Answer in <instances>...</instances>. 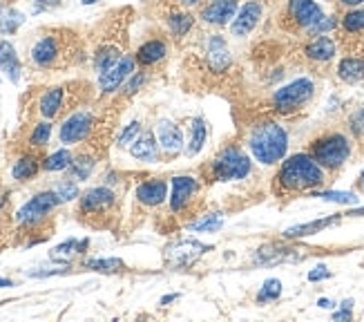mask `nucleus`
Listing matches in <instances>:
<instances>
[{"label":"nucleus","mask_w":364,"mask_h":322,"mask_svg":"<svg viewBox=\"0 0 364 322\" xmlns=\"http://www.w3.org/2000/svg\"><path fill=\"white\" fill-rule=\"evenodd\" d=\"M205 139H208V125H205L203 117H195L193 123H190V141L186 143V155L195 157L201 152Z\"/></svg>","instance_id":"c85d7f7f"},{"label":"nucleus","mask_w":364,"mask_h":322,"mask_svg":"<svg viewBox=\"0 0 364 322\" xmlns=\"http://www.w3.org/2000/svg\"><path fill=\"white\" fill-rule=\"evenodd\" d=\"M83 266L90 269V271H97V273H119V271L125 269V264L119 260V257H105V260H101V257H94V260H85Z\"/></svg>","instance_id":"c9c22d12"},{"label":"nucleus","mask_w":364,"mask_h":322,"mask_svg":"<svg viewBox=\"0 0 364 322\" xmlns=\"http://www.w3.org/2000/svg\"><path fill=\"white\" fill-rule=\"evenodd\" d=\"M333 304H336V302H331V300H326V298H320V300H318V307H322V309H331Z\"/></svg>","instance_id":"603ef678"},{"label":"nucleus","mask_w":364,"mask_h":322,"mask_svg":"<svg viewBox=\"0 0 364 322\" xmlns=\"http://www.w3.org/2000/svg\"><path fill=\"white\" fill-rule=\"evenodd\" d=\"M342 309H353V300H344L342 304H340Z\"/></svg>","instance_id":"6e6d98bb"},{"label":"nucleus","mask_w":364,"mask_h":322,"mask_svg":"<svg viewBox=\"0 0 364 322\" xmlns=\"http://www.w3.org/2000/svg\"><path fill=\"white\" fill-rule=\"evenodd\" d=\"M134 197L141 206L146 208H156L168 199V182L166 180H146L141 182L134 190Z\"/></svg>","instance_id":"f3484780"},{"label":"nucleus","mask_w":364,"mask_h":322,"mask_svg":"<svg viewBox=\"0 0 364 322\" xmlns=\"http://www.w3.org/2000/svg\"><path fill=\"white\" fill-rule=\"evenodd\" d=\"M56 195H58V199H60V204H65V202H74L76 197H81V190H78V184H76V180H63V182H58L54 188H52Z\"/></svg>","instance_id":"58836bf2"},{"label":"nucleus","mask_w":364,"mask_h":322,"mask_svg":"<svg viewBox=\"0 0 364 322\" xmlns=\"http://www.w3.org/2000/svg\"><path fill=\"white\" fill-rule=\"evenodd\" d=\"M344 217V213H338V215H331V217H324V219H315V222H309V224H299V227H291L284 231V237H306V235H315L320 233L328 227H333V224H338L340 219Z\"/></svg>","instance_id":"bb28decb"},{"label":"nucleus","mask_w":364,"mask_h":322,"mask_svg":"<svg viewBox=\"0 0 364 322\" xmlns=\"http://www.w3.org/2000/svg\"><path fill=\"white\" fill-rule=\"evenodd\" d=\"M125 54L121 52V47L114 45V43H105L101 47H97V52H94L92 56V66H94V72H107L112 66H117V63L123 58Z\"/></svg>","instance_id":"a878e982"},{"label":"nucleus","mask_w":364,"mask_h":322,"mask_svg":"<svg viewBox=\"0 0 364 322\" xmlns=\"http://www.w3.org/2000/svg\"><path fill=\"white\" fill-rule=\"evenodd\" d=\"M144 133V128H141V123L139 121H132V123H128L121 130V135L117 137V148H121V150H128L132 143L136 141V137Z\"/></svg>","instance_id":"4c0bfd02"},{"label":"nucleus","mask_w":364,"mask_h":322,"mask_svg":"<svg viewBox=\"0 0 364 322\" xmlns=\"http://www.w3.org/2000/svg\"><path fill=\"white\" fill-rule=\"evenodd\" d=\"M58 204H60V199L54 190H41L27 204H23L18 211H16V224L23 229H36L38 224H43L47 219V215H50Z\"/></svg>","instance_id":"0eeeda50"},{"label":"nucleus","mask_w":364,"mask_h":322,"mask_svg":"<svg viewBox=\"0 0 364 322\" xmlns=\"http://www.w3.org/2000/svg\"><path fill=\"white\" fill-rule=\"evenodd\" d=\"M94 128H97V117L90 110H76L60 123L58 139L65 146H74V143H83L92 137Z\"/></svg>","instance_id":"1a4fd4ad"},{"label":"nucleus","mask_w":364,"mask_h":322,"mask_svg":"<svg viewBox=\"0 0 364 322\" xmlns=\"http://www.w3.org/2000/svg\"><path fill=\"white\" fill-rule=\"evenodd\" d=\"M87 246H90V239H87V237H85V239L70 237V239L63 242V244H58V246H54V249L50 251V260H52V262H60V264H70L76 255L85 253Z\"/></svg>","instance_id":"393cba45"},{"label":"nucleus","mask_w":364,"mask_h":322,"mask_svg":"<svg viewBox=\"0 0 364 322\" xmlns=\"http://www.w3.org/2000/svg\"><path fill=\"white\" fill-rule=\"evenodd\" d=\"M340 29L344 34H362L364 31V9L362 7L346 9L344 16L340 19Z\"/></svg>","instance_id":"2f4dec72"},{"label":"nucleus","mask_w":364,"mask_h":322,"mask_svg":"<svg viewBox=\"0 0 364 322\" xmlns=\"http://www.w3.org/2000/svg\"><path fill=\"white\" fill-rule=\"evenodd\" d=\"M68 85H54L50 90H45L38 99V115L43 119H56L63 108L68 105Z\"/></svg>","instance_id":"a211bd4d"},{"label":"nucleus","mask_w":364,"mask_h":322,"mask_svg":"<svg viewBox=\"0 0 364 322\" xmlns=\"http://www.w3.org/2000/svg\"><path fill=\"white\" fill-rule=\"evenodd\" d=\"M237 11H240V0H213V3H208L201 9L199 19L205 25L224 27V25L232 23Z\"/></svg>","instance_id":"4468645a"},{"label":"nucleus","mask_w":364,"mask_h":322,"mask_svg":"<svg viewBox=\"0 0 364 322\" xmlns=\"http://www.w3.org/2000/svg\"><path fill=\"white\" fill-rule=\"evenodd\" d=\"M197 192H199V182H197V177L193 175H177V177H172V190H170V211L175 213V215H181L186 213L190 204L195 202L197 197Z\"/></svg>","instance_id":"9d476101"},{"label":"nucleus","mask_w":364,"mask_h":322,"mask_svg":"<svg viewBox=\"0 0 364 322\" xmlns=\"http://www.w3.org/2000/svg\"><path fill=\"white\" fill-rule=\"evenodd\" d=\"M159 148H161L159 146V139L154 137V133L144 130V133L136 137V141L132 143L128 150H130V155L136 161H144V164H154V161L159 159Z\"/></svg>","instance_id":"412c9836"},{"label":"nucleus","mask_w":364,"mask_h":322,"mask_svg":"<svg viewBox=\"0 0 364 322\" xmlns=\"http://www.w3.org/2000/svg\"><path fill=\"white\" fill-rule=\"evenodd\" d=\"M326 182V170L311 157V152H297L282 161L275 175V195L289 197L299 192H311Z\"/></svg>","instance_id":"f257e3e1"},{"label":"nucleus","mask_w":364,"mask_h":322,"mask_svg":"<svg viewBox=\"0 0 364 322\" xmlns=\"http://www.w3.org/2000/svg\"><path fill=\"white\" fill-rule=\"evenodd\" d=\"M74 155L68 148H60L56 152H52L50 157L43 159V170L45 172H60V170H68L72 164Z\"/></svg>","instance_id":"473e14b6"},{"label":"nucleus","mask_w":364,"mask_h":322,"mask_svg":"<svg viewBox=\"0 0 364 322\" xmlns=\"http://www.w3.org/2000/svg\"><path fill=\"white\" fill-rule=\"evenodd\" d=\"M355 186H358V188H360V190L364 192V172H362V175L358 177V182H355Z\"/></svg>","instance_id":"5fc2aeb1"},{"label":"nucleus","mask_w":364,"mask_h":322,"mask_svg":"<svg viewBox=\"0 0 364 322\" xmlns=\"http://www.w3.org/2000/svg\"><path fill=\"white\" fill-rule=\"evenodd\" d=\"M23 21L25 16L14 7H0V34H14L23 25Z\"/></svg>","instance_id":"72a5a7b5"},{"label":"nucleus","mask_w":364,"mask_h":322,"mask_svg":"<svg viewBox=\"0 0 364 322\" xmlns=\"http://www.w3.org/2000/svg\"><path fill=\"white\" fill-rule=\"evenodd\" d=\"M353 316H351V309H342V311H338V313H333V320H351Z\"/></svg>","instance_id":"09e8293b"},{"label":"nucleus","mask_w":364,"mask_h":322,"mask_svg":"<svg viewBox=\"0 0 364 322\" xmlns=\"http://www.w3.org/2000/svg\"><path fill=\"white\" fill-rule=\"evenodd\" d=\"M94 168H97V157L90 155V152H83V155H78V157L72 159L68 172L76 182H87L92 177V172H94Z\"/></svg>","instance_id":"c756f323"},{"label":"nucleus","mask_w":364,"mask_h":322,"mask_svg":"<svg viewBox=\"0 0 364 322\" xmlns=\"http://www.w3.org/2000/svg\"><path fill=\"white\" fill-rule=\"evenodd\" d=\"M248 150L262 166H275L289 152V133L277 121H262L248 135Z\"/></svg>","instance_id":"f03ea898"},{"label":"nucleus","mask_w":364,"mask_h":322,"mask_svg":"<svg viewBox=\"0 0 364 322\" xmlns=\"http://www.w3.org/2000/svg\"><path fill=\"white\" fill-rule=\"evenodd\" d=\"M338 3L346 9H353V7H362L364 5V0H338Z\"/></svg>","instance_id":"de8ad7c7"},{"label":"nucleus","mask_w":364,"mask_h":322,"mask_svg":"<svg viewBox=\"0 0 364 322\" xmlns=\"http://www.w3.org/2000/svg\"><path fill=\"white\" fill-rule=\"evenodd\" d=\"M156 139H159V146L166 155H179L186 148L183 133L175 121H159V125H156Z\"/></svg>","instance_id":"6ab92c4d"},{"label":"nucleus","mask_w":364,"mask_h":322,"mask_svg":"<svg viewBox=\"0 0 364 322\" xmlns=\"http://www.w3.org/2000/svg\"><path fill=\"white\" fill-rule=\"evenodd\" d=\"M205 251H210V246H205L195 239H183L168 249V262L175 269H186L190 264H195L197 257H201Z\"/></svg>","instance_id":"dca6fc26"},{"label":"nucleus","mask_w":364,"mask_h":322,"mask_svg":"<svg viewBox=\"0 0 364 322\" xmlns=\"http://www.w3.org/2000/svg\"><path fill=\"white\" fill-rule=\"evenodd\" d=\"M117 202H119L117 192L109 186H94L90 190H85L81 199H78V213H81L83 219L107 217L114 211Z\"/></svg>","instance_id":"6e6552de"},{"label":"nucleus","mask_w":364,"mask_h":322,"mask_svg":"<svg viewBox=\"0 0 364 322\" xmlns=\"http://www.w3.org/2000/svg\"><path fill=\"white\" fill-rule=\"evenodd\" d=\"M311 197H320L324 202H336V204H358V195L342 190H311Z\"/></svg>","instance_id":"e433bc0d"},{"label":"nucleus","mask_w":364,"mask_h":322,"mask_svg":"<svg viewBox=\"0 0 364 322\" xmlns=\"http://www.w3.org/2000/svg\"><path fill=\"white\" fill-rule=\"evenodd\" d=\"M7 286H14V282L9 278H0V289H7Z\"/></svg>","instance_id":"864d4df0"},{"label":"nucleus","mask_w":364,"mask_h":322,"mask_svg":"<svg viewBox=\"0 0 364 322\" xmlns=\"http://www.w3.org/2000/svg\"><path fill=\"white\" fill-rule=\"evenodd\" d=\"M94 3H101V0H81V5H94Z\"/></svg>","instance_id":"4d7b16f0"},{"label":"nucleus","mask_w":364,"mask_h":322,"mask_svg":"<svg viewBox=\"0 0 364 322\" xmlns=\"http://www.w3.org/2000/svg\"><path fill=\"white\" fill-rule=\"evenodd\" d=\"M336 54H338V43L331 36H326V34L313 36L304 45V56L311 63H320V66H324V63H328V61H333Z\"/></svg>","instance_id":"aec40b11"},{"label":"nucleus","mask_w":364,"mask_h":322,"mask_svg":"<svg viewBox=\"0 0 364 322\" xmlns=\"http://www.w3.org/2000/svg\"><path fill=\"white\" fill-rule=\"evenodd\" d=\"M262 14H264V5L259 0H248V3H244L232 19V27H230L232 36H248L250 31L259 25Z\"/></svg>","instance_id":"2eb2a0df"},{"label":"nucleus","mask_w":364,"mask_h":322,"mask_svg":"<svg viewBox=\"0 0 364 322\" xmlns=\"http://www.w3.org/2000/svg\"><path fill=\"white\" fill-rule=\"evenodd\" d=\"M336 27H340V21L336 19V16H322V19L309 29V34L320 36V34H326V31H333Z\"/></svg>","instance_id":"79ce46f5"},{"label":"nucleus","mask_w":364,"mask_h":322,"mask_svg":"<svg viewBox=\"0 0 364 322\" xmlns=\"http://www.w3.org/2000/svg\"><path fill=\"white\" fill-rule=\"evenodd\" d=\"M315 94V83L311 78L302 76V78H295L291 80L289 85L279 88L275 94H273V108L279 115H293V112L302 110Z\"/></svg>","instance_id":"423d86ee"},{"label":"nucleus","mask_w":364,"mask_h":322,"mask_svg":"<svg viewBox=\"0 0 364 322\" xmlns=\"http://www.w3.org/2000/svg\"><path fill=\"white\" fill-rule=\"evenodd\" d=\"M309 152L324 170H340L351 157V139L342 133H326L311 143Z\"/></svg>","instance_id":"20e7f679"},{"label":"nucleus","mask_w":364,"mask_h":322,"mask_svg":"<svg viewBox=\"0 0 364 322\" xmlns=\"http://www.w3.org/2000/svg\"><path fill=\"white\" fill-rule=\"evenodd\" d=\"M177 298H179V296H177V294H170V296H164V298H161V302H159V304H161V307H168V304H170V302H175V300H177Z\"/></svg>","instance_id":"3c124183"},{"label":"nucleus","mask_w":364,"mask_h":322,"mask_svg":"<svg viewBox=\"0 0 364 322\" xmlns=\"http://www.w3.org/2000/svg\"><path fill=\"white\" fill-rule=\"evenodd\" d=\"M144 83H146V74H144V72H134V74H132V76L123 83V94H125V96L136 94Z\"/></svg>","instance_id":"37998d69"},{"label":"nucleus","mask_w":364,"mask_h":322,"mask_svg":"<svg viewBox=\"0 0 364 322\" xmlns=\"http://www.w3.org/2000/svg\"><path fill=\"white\" fill-rule=\"evenodd\" d=\"M136 68V58L125 54L117 66H112L107 72L99 74V88L103 94H114L119 88H123V83L134 74Z\"/></svg>","instance_id":"ddd939ff"},{"label":"nucleus","mask_w":364,"mask_h":322,"mask_svg":"<svg viewBox=\"0 0 364 322\" xmlns=\"http://www.w3.org/2000/svg\"><path fill=\"white\" fill-rule=\"evenodd\" d=\"M326 278H331V273H328V269H326L324 264L315 266V269L309 273V280H311V282H320V280H326Z\"/></svg>","instance_id":"a18cd8bd"},{"label":"nucleus","mask_w":364,"mask_h":322,"mask_svg":"<svg viewBox=\"0 0 364 322\" xmlns=\"http://www.w3.org/2000/svg\"><path fill=\"white\" fill-rule=\"evenodd\" d=\"M52 139V123L50 119H43L34 125V130L29 133V146L31 148H45Z\"/></svg>","instance_id":"f704fd0d"},{"label":"nucleus","mask_w":364,"mask_h":322,"mask_svg":"<svg viewBox=\"0 0 364 322\" xmlns=\"http://www.w3.org/2000/svg\"><path fill=\"white\" fill-rule=\"evenodd\" d=\"M41 168H43V161L38 159V155H34V152H25V155H21L18 159L14 161L11 175H14V180H16V182L25 184V182H31V180H34V177L41 172Z\"/></svg>","instance_id":"b1692460"},{"label":"nucleus","mask_w":364,"mask_h":322,"mask_svg":"<svg viewBox=\"0 0 364 322\" xmlns=\"http://www.w3.org/2000/svg\"><path fill=\"white\" fill-rule=\"evenodd\" d=\"M349 128L358 139H364V108L355 110L349 117Z\"/></svg>","instance_id":"c03bdc74"},{"label":"nucleus","mask_w":364,"mask_h":322,"mask_svg":"<svg viewBox=\"0 0 364 322\" xmlns=\"http://www.w3.org/2000/svg\"><path fill=\"white\" fill-rule=\"evenodd\" d=\"M322 16L324 11L315 0H289L287 5V21L291 23L293 29L309 31Z\"/></svg>","instance_id":"9b49d317"},{"label":"nucleus","mask_w":364,"mask_h":322,"mask_svg":"<svg viewBox=\"0 0 364 322\" xmlns=\"http://www.w3.org/2000/svg\"><path fill=\"white\" fill-rule=\"evenodd\" d=\"M31 3L36 5V11H47V9H54L58 7L63 0H31Z\"/></svg>","instance_id":"49530a36"},{"label":"nucleus","mask_w":364,"mask_h":322,"mask_svg":"<svg viewBox=\"0 0 364 322\" xmlns=\"http://www.w3.org/2000/svg\"><path fill=\"white\" fill-rule=\"evenodd\" d=\"M221 227H224V215L221 213H213V215H205L201 222H195V224H190V229L193 231H199V233H217Z\"/></svg>","instance_id":"ea45409f"},{"label":"nucleus","mask_w":364,"mask_h":322,"mask_svg":"<svg viewBox=\"0 0 364 322\" xmlns=\"http://www.w3.org/2000/svg\"><path fill=\"white\" fill-rule=\"evenodd\" d=\"M74 34L65 29H54V31H45L43 36L36 38V43L31 45L29 50V61L31 66L38 70H56V68H65L70 66V61L76 56L72 38Z\"/></svg>","instance_id":"7ed1b4c3"},{"label":"nucleus","mask_w":364,"mask_h":322,"mask_svg":"<svg viewBox=\"0 0 364 322\" xmlns=\"http://www.w3.org/2000/svg\"><path fill=\"white\" fill-rule=\"evenodd\" d=\"M166 23H168V29H170L172 36H175V38H183L188 31L195 27V16L188 14V11H170Z\"/></svg>","instance_id":"7c9ffc66"},{"label":"nucleus","mask_w":364,"mask_h":322,"mask_svg":"<svg viewBox=\"0 0 364 322\" xmlns=\"http://www.w3.org/2000/svg\"><path fill=\"white\" fill-rule=\"evenodd\" d=\"M338 78L349 85L364 80V58L362 56H344L338 63Z\"/></svg>","instance_id":"cd10ccee"},{"label":"nucleus","mask_w":364,"mask_h":322,"mask_svg":"<svg viewBox=\"0 0 364 322\" xmlns=\"http://www.w3.org/2000/svg\"><path fill=\"white\" fill-rule=\"evenodd\" d=\"M282 296V282L271 278V280H266L264 286L259 289V294H257V302H273Z\"/></svg>","instance_id":"a19ab883"},{"label":"nucleus","mask_w":364,"mask_h":322,"mask_svg":"<svg viewBox=\"0 0 364 322\" xmlns=\"http://www.w3.org/2000/svg\"><path fill=\"white\" fill-rule=\"evenodd\" d=\"M168 56V43L164 38H150L136 50V63L144 68H152Z\"/></svg>","instance_id":"4be33fe9"},{"label":"nucleus","mask_w":364,"mask_h":322,"mask_svg":"<svg viewBox=\"0 0 364 322\" xmlns=\"http://www.w3.org/2000/svg\"><path fill=\"white\" fill-rule=\"evenodd\" d=\"M0 72H3L11 83H18L21 80L23 66H21V58L16 54L14 45L9 41H0Z\"/></svg>","instance_id":"5701e85b"},{"label":"nucleus","mask_w":364,"mask_h":322,"mask_svg":"<svg viewBox=\"0 0 364 322\" xmlns=\"http://www.w3.org/2000/svg\"><path fill=\"white\" fill-rule=\"evenodd\" d=\"M250 170H252V161L240 146L224 148L210 164V175L215 182H240L246 180Z\"/></svg>","instance_id":"39448f33"},{"label":"nucleus","mask_w":364,"mask_h":322,"mask_svg":"<svg viewBox=\"0 0 364 322\" xmlns=\"http://www.w3.org/2000/svg\"><path fill=\"white\" fill-rule=\"evenodd\" d=\"M175 3L181 7H197V5H201V0H175Z\"/></svg>","instance_id":"8fccbe9b"},{"label":"nucleus","mask_w":364,"mask_h":322,"mask_svg":"<svg viewBox=\"0 0 364 322\" xmlns=\"http://www.w3.org/2000/svg\"><path fill=\"white\" fill-rule=\"evenodd\" d=\"M203 54H205V66L213 74H224L230 68V47L226 38L221 34H210L203 43Z\"/></svg>","instance_id":"f8f14e48"}]
</instances>
